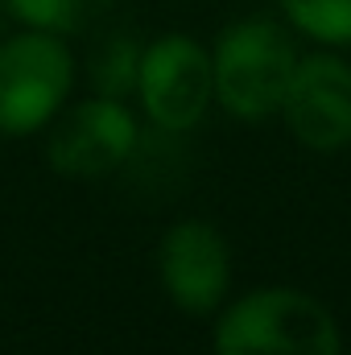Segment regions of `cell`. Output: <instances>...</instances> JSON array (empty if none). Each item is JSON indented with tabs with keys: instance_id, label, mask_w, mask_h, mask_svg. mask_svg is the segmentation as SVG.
Returning a JSON list of instances; mask_svg holds the SVG:
<instances>
[{
	"instance_id": "4",
	"label": "cell",
	"mask_w": 351,
	"mask_h": 355,
	"mask_svg": "<svg viewBox=\"0 0 351 355\" xmlns=\"http://www.w3.org/2000/svg\"><path fill=\"white\" fill-rule=\"evenodd\" d=\"M137 91L145 99V112L162 128L182 132V128L203 120V112L215 95V67L194 37L166 33L153 46H145Z\"/></svg>"
},
{
	"instance_id": "1",
	"label": "cell",
	"mask_w": 351,
	"mask_h": 355,
	"mask_svg": "<svg viewBox=\"0 0 351 355\" xmlns=\"http://www.w3.org/2000/svg\"><path fill=\"white\" fill-rule=\"evenodd\" d=\"M215 355H339V327L298 289H261L219 318Z\"/></svg>"
},
{
	"instance_id": "7",
	"label": "cell",
	"mask_w": 351,
	"mask_h": 355,
	"mask_svg": "<svg viewBox=\"0 0 351 355\" xmlns=\"http://www.w3.org/2000/svg\"><path fill=\"white\" fill-rule=\"evenodd\" d=\"M157 272L166 293L178 302V310L186 314H211L223 293H228V272H232V257L223 236L211 223L186 219L162 236L157 248Z\"/></svg>"
},
{
	"instance_id": "5",
	"label": "cell",
	"mask_w": 351,
	"mask_h": 355,
	"mask_svg": "<svg viewBox=\"0 0 351 355\" xmlns=\"http://www.w3.org/2000/svg\"><path fill=\"white\" fill-rule=\"evenodd\" d=\"M281 116L289 132L314 153L351 145V67L331 54L298 62L281 99Z\"/></svg>"
},
{
	"instance_id": "8",
	"label": "cell",
	"mask_w": 351,
	"mask_h": 355,
	"mask_svg": "<svg viewBox=\"0 0 351 355\" xmlns=\"http://www.w3.org/2000/svg\"><path fill=\"white\" fill-rule=\"evenodd\" d=\"M141 58L145 46L132 33H108L87 58V79L95 95L103 99H124L141 87Z\"/></svg>"
},
{
	"instance_id": "9",
	"label": "cell",
	"mask_w": 351,
	"mask_h": 355,
	"mask_svg": "<svg viewBox=\"0 0 351 355\" xmlns=\"http://www.w3.org/2000/svg\"><path fill=\"white\" fill-rule=\"evenodd\" d=\"M21 21L46 33H75L87 29L91 21L112 4V0H4Z\"/></svg>"
},
{
	"instance_id": "3",
	"label": "cell",
	"mask_w": 351,
	"mask_h": 355,
	"mask_svg": "<svg viewBox=\"0 0 351 355\" xmlns=\"http://www.w3.org/2000/svg\"><path fill=\"white\" fill-rule=\"evenodd\" d=\"M75 83V62L58 37L21 33L0 46V132L25 137L54 120Z\"/></svg>"
},
{
	"instance_id": "10",
	"label": "cell",
	"mask_w": 351,
	"mask_h": 355,
	"mask_svg": "<svg viewBox=\"0 0 351 355\" xmlns=\"http://www.w3.org/2000/svg\"><path fill=\"white\" fill-rule=\"evenodd\" d=\"M281 8L289 12V21L331 46L351 42V0H281Z\"/></svg>"
},
{
	"instance_id": "6",
	"label": "cell",
	"mask_w": 351,
	"mask_h": 355,
	"mask_svg": "<svg viewBox=\"0 0 351 355\" xmlns=\"http://www.w3.org/2000/svg\"><path fill=\"white\" fill-rule=\"evenodd\" d=\"M132 145H137L132 116L120 107V99L95 95L54 124L46 157L62 178H103L132 153Z\"/></svg>"
},
{
	"instance_id": "2",
	"label": "cell",
	"mask_w": 351,
	"mask_h": 355,
	"mask_svg": "<svg viewBox=\"0 0 351 355\" xmlns=\"http://www.w3.org/2000/svg\"><path fill=\"white\" fill-rule=\"evenodd\" d=\"M215 95L240 120H268L281 112L298 54L281 25L273 21H240L219 33L215 46Z\"/></svg>"
}]
</instances>
